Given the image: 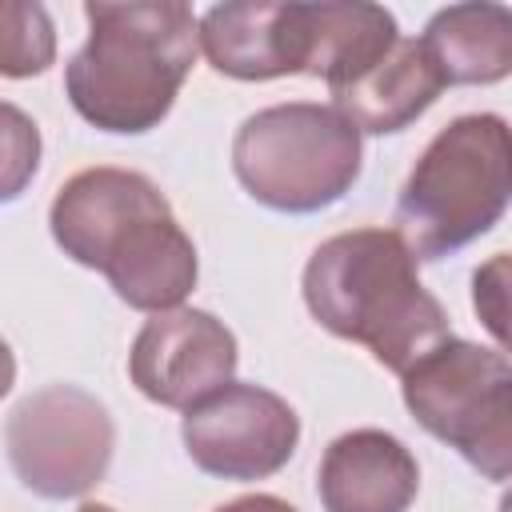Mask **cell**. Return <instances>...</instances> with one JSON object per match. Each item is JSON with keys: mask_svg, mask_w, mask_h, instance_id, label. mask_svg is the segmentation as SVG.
Here are the masks:
<instances>
[{"mask_svg": "<svg viewBox=\"0 0 512 512\" xmlns=\"http://www.w3.org/2000/svg\"><path fill=\"white\" fill-rule=\"evenodd\" d=\"M300 288L320 328L368 348L396 376L452 336L440 300L416 276V252L396 228H352L324 240L308 256Z\"/></svg>", "mask_w": 512, "mask_h": 512, "instance_id": "1", "label": "cell"}, {"mask_svg": "<svg viewBox=\"0 0 512 512\" xmlns=\"http://www.w3.org/2000/svg\"><path fill=\"white\" fill-rule=\"evenodd\" d=\"M364 168L360 128L332 104L292 100L252 112L232 140V172L244 192L288 216L324 212Z\"/></svg>", "mask_w": 512, "mask_h": 512, "instance_id": "4", "label": "cell"}, {"mask_svg": "<svg viewBox=\"0 0 512 512\" xmlns=\"http://www.w3.org/2000/svg\"><path fill=\"white\" fill-rule=\"evenodd\" d=\"M500 512H512V488L504 492V500H500Z\"/></svg>", "mask_w": 512, "mask_h": 512, "instance_id": "21", "label": "cell"}, {"mask_svg": "<svg viewBox=\"0 0 512 512\" xmlns=\"http://www.w3.org/2000/svg\"><path fill=\"white\" fill-rule=\"evenodd\" d=\"M164 212H172V204L144 172L100 164V168H84L60 184V192L48 208V228L68 260L100 272L112 244L136 220L164 216Z\"/></svg>", "mask_w": 512, "mask_h": 512, "instance_id": "9", "label": "cell"}, {"mask_svg": "<svg viewBox=\"0 0 512 512\" xmlns=\"http://www.w3.org/2000/svg\"><path fill=\"white\" fill-rule=\"evenodd\" d=\"M112 292L140 312H172L184 308V296L196 288L200 260L192 236L180 228L172 212L136 220L108 252L100 268Z\"/></svg>", "mask_w": 512, "mask_h": 512, "instance_id": "12", "label": "cell"}, {"mask_svg": "<svg viewBox=\"0 0 512 512\" xmlns=\"http://www.w3.org/2000/svg\"><path fill=\"white\" fill-rule=\"evenodd\" d=\"M88 40L64 68V96L100 132H152L176 104L200 48V20L180 0H88Z\"/></svg>", "mask_w": 512, "mask_h": 512, "instance_id": "2", "label": "cell"}, {"mask_svg": "<svg viewBox=\"0 0 512 512\" xmlns=\"http://www.w3.org/2000/svg\"><path fill=\"white\" fill-rule=\"evenodd\" d=\"M76 512H116L112 504H100V500H88V504H80Z\"/></svg>", "mask_w": 512, "mask_h": 512, "instance_id": "20", "label": "cell"}, {"mask_svg": "<svg viewBox=\"0 0 512 512\" xmlns=\"http://www.w3.org/2000/svg\"><path fill=\"white\" fill-rule=\"evenodd\" d=\"M180 436L188 460L204 476L264 480L292 460L300 444V416L272 388L232 380L184 412Z\"/></svg>", "mask_w": 512, "mask_h": 512, "instance_id": "7", "label": "cell"}, {"mask_svg": "<svg viewBox=\"0 0 512 512\" xmlns=\"http://www.w3.org/2000/svg\"><path fill=\"white\" fill-rule=\"evenodd\" d=\"M444 88L448 84L432 64L428 48L420 40L400 36L372 68L332 88V108L344 112L360 128V136H388L404 132L416 116H424Z\"/></svg>", "mask_w": 512, "mask_h": 512, "instance_id": "13", "label": "cell"}, {"mask_svg": "<svg viewBox=\"0 0 512 512\" xmlns=\"http://www.w3.org/2000/svg\"><path fill=\"white\" fill-rule=\"evenodd\" d=\"M200 48L232 80L304 76L308 4H216L200 16Z\"/></svg>", "mask_w": 512, "mask_h": 512, "instance_id": "10", "label": "cell"}, {"mask_svg": "<svg viewBox=\"0 0 512 512\" xmlns=\"http://www.w3.org/2000/svg\"><path fill=\"white\" fill-rule=\"evenodd\" d=\"M4 448L28 492L44 500H76L108 476L116 424L92 392L48 384L8 412Z\"/></svg>", "mask_w": 512, "mask_h": 512, "instance_id": "6", "label": "cell"}, {"mask_svg": "<svg viewBox=\"0 0 512 512\" xmlns=\"http://www.w3.org/2000/svg\"><path fill=\"white\" fill-rule=\"evenodd\" d=\"M56 56V32L40 4H4V76H40Z\"/></svg>", "mask_w": 512, "mask_h": 512, "instance_id": "16", "label": "cell"}, {"mask_svg": "<svg viewBox=\"0 0 512 512\" xmlns=\"http://www.w3.org/2000/svg\"><path fill=\"white\" fill-rule=\"evenodd\" d=\"M512 204V124L496 112L448 120L412 164L396 232L416 260H440L500 224Z\"/></svg>", "mask_w": 512, "mask_h": 512, "instance_id": "3", "label": "cell"}, {"mask_svg": "<svg viewBox=\"0 0 512 512\" xmlns=\"http://www.w3.org/2000/svg\"><path fill=\"white\" fill-rule=\"evenodd\" d=\"M420 44L440 68L444 84H500L512 76V8L468 0L440 8Z\"/></svg>", "mask_w": 512, "mask_h": 512, "instance_id": "14", "label": "cell"}, {"mask_svg": "<svg viewBox=\"0 0 512 512\" xmlns=\"http://www.w3.org/2000/svg\"><path fill=\"white\" fill-rule=\"evenodd\" d=\"M4 120H8V132H4V144H8V172H4V200L20 196L24 180L36 172V160H40V136H36V124L24 120V112L16 104H4Z\"/></svg>", "mask_w": 512, "mask_h": 512, "instance_id": "18", "label": "cell"}, {"mask_svg": "<svg viewBox=\"0 0 512 512\" xmlns=\"http://www.w3.org/2000/svg\"><path fill=\"white\" fill-rule=\"evenodd\" d=\"M316 492L324 512H408L420 492V468L400 436L352 428L324 448Z\"/></svg>", "mask_w": 512, "mask_h": 512, "instance_id": "11", "label": "cell"}, {"mask_svg": "<svg viewBox=\"0 0 512 512\" xmlns=\"http://www.w3.org/2000/svg\"><path fill=\"white\" fill-rule=\"evenodd\" d=\"M472 308L484 332L512 352V252H496L472 272Z\"/></svg>", "mask_w": 512, "mask_h": 512, "instance_id": "17", "label": "cell"}, {"mask_svg": "<svg viewBox=\"0 0 512 512\" xmlns=\"http://www.w3.org/2000/svg\"><path fill=\"white\" fill-rule=\"evenodd\" d=\"M240 364L236 336L204 308H172L144 320L128 352V376L160 408H192L232 384Z\"/></svg>", "mask_w": 512, "mask_h": 512, "instance_id": "8", "label": "cell"}, {"mask_svg": "<svg viewBox=\"0 0 512 512\" xmlns=\"http://www.w3.org/2000/svg\"><path fill=\"white\" fill-rule=\"evenodd\" d=\"M216 512H296L288 500L272 496V492H252V496H240V500H228L220 504Z\"/></svg>", "mask_w": 512, "mask_h": 512, "instance_id": "19", "label": "cell"}, {"mask_svg": "<svg viewBox=\"0 0 512 512\" xmlns=\"http://www.w3.org/2000/svg\"><path fill=\"white\" fill-rule=\"evenodd\" d=\"M400 40V24L388 8L368 0H320L308 4V64L304 76H316L332 88L348 84L372 68Z\"/></svg>", "mask_w": 512, "mask_h": 512, "instance_id": "15", "label": "cell"}, {"mask_svg": "<svg viewBox=\"0 0 512 512\" xmlns=\"http://www.w3.org/2000/svg\"><path fill=\"white\" fill-rule=\"evenodd\" d=\"M400 396L428 436L484 480L512 484V364L500 352L448 336L400 376Z\"/></svg>", "mask_w": 512, "mask_h": 512, "instance_id": "5", "label": "cell"}]
</instances>
